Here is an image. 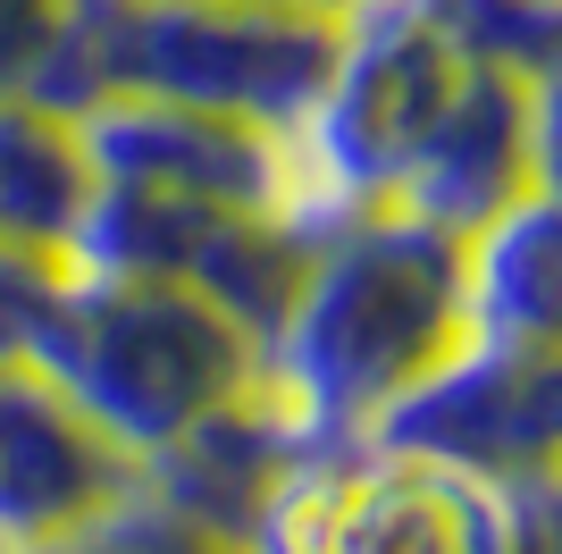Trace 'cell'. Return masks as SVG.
<instances>
[{"instance_id":"6da1fadb","label":"cell","mask_w":562,"mask_h":554,"mask_svg":"<svg viewBox=\"0 0 562 554\" xmlns=\"http://www.w3.org/2000/svg\"><path fill=\"white\" fill-rule=\"evenodd\" d=\"M462 336V235L412 210H352L319 228L285 320L260 336V378L311 445H361L386 403Z\"/></svg>"},{"instance_id":"7a4b0ae2","label":"cell","mask_w":562,"mask_h":554,"mask_svg":"<svg viewBox=\"0 0 562 554\" xmlns=\"http://www.w3.org/2000/svg\"><path fill=\"white\" fill-rule=\"evenodd\" d=\"M336 25L345 18L252 0H68L25 92L59 118L135 92L260 135H294L336 68Z\"/></svg>"},{"instance_id":"3957f363","label":"cell","mask_w":562,"mask_h":554,"mask_svg":"<svg viewBox=\"0 0 562 554\" xmlns=\"http://www.w3.org/2000/svg\"><path fill=\"white\" fill-rule=\"evenodd\" d=\"M25 369H43L117 454L143 462L186 420L252 387L260 345L177 277L76 269Z\"/></svg>"},{"instance_id":"277c9868","label":"cell","mask_w":562,"mask_h":554,"mask_svg":"<svg viewBox=\"0 0 562 554\" xmlns=\"http://www.w3.org/2000/svg\"><path fill=\"white\" fill-rule=\"evenodd\" d=\"M562 538V487L513 496L420 454H311L285 470L235 554H538Z\"/></svg>"},{"instance_id":"5b68a950","label":"cell","mask_w":562,"mask_h":554,"mask_svg":"<svg viewBox=\"0 0 562 554\" xmlns=\"http://www.w3.org/2000/svg\"><path fill=\"white\" fill-rule=\"evenodd\" d=\"M462 51L420 18V0H361L336 25V68L294 126V219L336 228L352 210L395 202L403 168L462 85Z\"/></svg>"},{"instance_id":"8992f818","label":"cell","mask_w":562,"mask_h":554,"mask_svg":"<svg viewBox=\"0 0 562 554\" xmlns=\"http://www.w3.org/2000/svg\"><path fill=\"white\" fill-rule=\"evenodd\" d=\"M378 454H420L513 496L562 487V345L453 336L386 412L361 429Z\"/></svg>"},{"instance_id":"52a82bcc","label":"cell","mask_w":562,"mask_h":554,"mask_svg":"<svg viewBox=\"0 0 562 554\" xmlns=\"http://www.w3.org/2000/svg\"><path fill=\"white\" fill-rule=\"evenodd\" d=\"M546 185H554V85L504 76V68H462V85L446 92V110L420 135L386 210H412L446 235H470L479 219H495L520 193H546Z\"/></svg>"},{"instance_id":"ba28073f","label":"cell","mask_w":562,"mask_h":554,"mask_svg":"<svg viewBox=\"0 0 562 554\" xmlns=\"http://www.w3.org/2000/svg\"><path fill=\"white\" fill-rule=\"evenodd\" d=\"M76 143H85L93 185L186 193V202H227V210H294V143L211 110L110 92L93 110H76Z\"/></svg>"},{"instance_id":"9c48e42d","label":"cell","mask_w":562,"mask_h":554,"mask_svg":"<svg viewBox=\"0 0 562 554\" xmlns=\"http://www.w3.org/2000/svg\"><path fill=\"white\" fill-rule=\"evenodd\" d=\"M311 454H328V445L303 437V420L285 412L269 378H252L244 395L211 403L202 420H186L168 445L135 462V487L151 496L160 512H177L186 530L218 538V546H244V530L260 521V505L278 496L285 470H303Z\"/></svg>"},{"instance_id":"30bf717a","label":"cell","mask_w":562,"mask_h":554,"mask_svg":"<svg viewBox=\"0 0 562 554\" xmlns=\"http://www.w3.org/2000/svg\"><path fill=\"white\" fill-rule=\"evenodd\" d=\"M126 487H135V462L43 369H0V554H34Z\"/></svg>"},{"instance_id":"8fae6325","label":"cell","mask_w":562,"mask_h":554,"mask_svg":"<svg viewBox=\"0 0 562 554\" xmlns=\"http://www.w3.org/2000/svg\"><path fill=\"white\" fill-rule=\"evenodd\" d=\"M462 336L562 345V193H520L462 235Z\"/></svg>"},{"instance_id":"7c38bea8","label":"cell","mask_w":562,"mask_h":554,"mask_svg":"<svg viewBox=\"0 0 562 554\" xmlns=\"http://www.w3.org/2000/svg\"><path fill=\"white\" fill-rule=\"evenodd\" d=\"M85 202H93V168L76 118L43 110L34 92H0V235L68 253Z\"/></svg>"},{"instance_id":"4fadbf2b","label":"cell","mask_w":562,"mask_h":554,"mask_svg":"<svg viewBox=\"0 0 562 554\" xmlns=\"http://www.w3.org/2000/svg\"><path fill=\"white\" fill-rule=\"evenodd\" d=\"M420 18L470 68L538 76V85L562 76V0H420Z\"/></svg>"},{"instance_id":"5bb4252c","label":"cell","mask_w":562,"mask_h":554,"mask_svg":"<svg viewBox=\"0 0 562 554\" xmlns=\"http://www.w3.org/2000/svg\"><path fill=\"white\" fill-rule=\"evenodd\" d=\"M34 554H227V546L202 538V530H186L177 512H160L143 487H126V496H110L101 512H85L76 530L43 538Z\"/></svg>"},{"instance_id":"9a60e30c","label":"cell","mask_w":562,"mask_h":554,"mask_svg":"<svg viewBox=\"0 0 562 554\" xmlns=\"http://www.w3.org/2000/svg\"><path fill=\"white\" fill-rule=\"evenodd\" d=\"M68 277H76L68 253H50V244H9V235H0V369L34 362L50 311L68 295Z\"/></svg>"},{"instance_id":"2e32d148","label":"cell","mask_w":562,"mask_h":554,"mask_svg":"<svg viewBox=\"0 0 562 554\" xmlns=\"http://www.w3.org/2000/svg\"><path fill=\"white\" fill-rule=\"evenodd\" d=\"M59 18H68V0H0V92L34 85V68H43Z\"/></svg>"},{"instance_id":"e0dca14e","label":"cell","mask_w":562,"mask_h":554,"mask_svg":"<svg viewBox=\"0 0 562 554\" xmlns=\"http://www.w3.org/2000/svg\"><path fill=\"white\" fill-rule=\"evenodd\" d=\"M252 9H311V18H352L361 0H252Z\"/></svg>"}]
</instances>
